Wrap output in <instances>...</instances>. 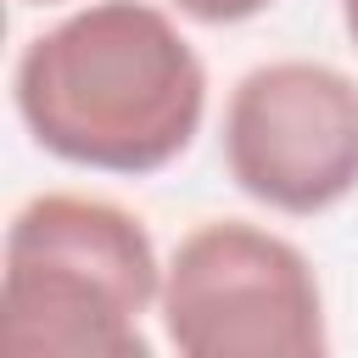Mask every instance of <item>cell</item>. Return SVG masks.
<instances>
[{
  "label": "cell",
  "instance_id": "6da1fadb",
  "mask_svg": "<svg viewBox=\"0 0 358 358\" xmlns=\"http://www.w3.org/2000/svg\"><path fill=\"white\" fill-rule=\"evenodd\" d=\"M11 101L56 162L145 179L201 134L207 67L162 6L90 0L22 45Z\"/></svg>",
  "mask_w": 358,
  "mask_h": 358
},
{
  "label": "cell",
  "instance_id": "7a4b0ae2",
  "mask_svg": "<svg viewBox=\"0 0 358 358\" xmlns=\"http://www.w3.org/2000/svg\"><path fill=\"white\" fill-rule=\"evenodd\" d=\"M162 296L151 229L78 190L11 213L0 263V341L11 358H151L145 313Z\"/></svg>",
  "mask_w": 358,
  "mask_h": 358
},
{
  "label": "cell",
  "instance_id": "3957f363",
  "mask_svg": "<svg viewBox=\"0 0 358 358\" xmlns=\"http://www.w3.org/2000/svg\"><path fill=\"white\" fill-rule=\"evenodd\" d=\"M157 319L185 358H319L324 291L308 252L246 218L196 224L162 263Z\"/></svg>",
  "mask_w": 358,
  "mask_h": 358
},
{
  "label": "cell",
  "instance_id": "277c9868",
  "mask_svg": "<svg viewBox=\"0 0 358 358\" xmlns=\"http://www.w3.org/2000/svg\"><path fill=\"white\" fill-rule=\"evenodd\" d=\"M224 168L268 213L341 207L358 190V78L308 56L241 73L224 101Z\"/></svg>",
  "mask_w": 358,
  "mask_h": 358
},
{
  "label": "cell",
  "instance_id": "5b68a950",
  "mask_svg": "<svg viewBox=\"0 0 358 358\" xmlns=\"http://www.w3.org/2000/svg\"><path fill=\"white\" fill-rule=\"evenodd\" d=\"M179 17H190V22H207V28H229V22H252V17H263L274 0H168Z\"/></svg>",
  "mask_w": 358,
  "mask_h": 358
},
{
  "label": "cell",
  "instance_id": "8992f818",
  "mask_svg": "<svg viewBox=\"0 0 358 358\" xmlns=\"http://www.w3.org/2000/svg\"><path fill=\"white\" fill-rule=\"evenodd\" d=\"M341 22H347V34H352V45H358V0H341Z\"/></svg>",
  "mask_w": 358,
  "mask_h": 358
},
{
  "label": "cell",
  "instance_id": "52a82bcc",
  "mask_svg": "<svg viewBox=\"0 0 358 358\" xmlns=\"http://www.w3.org/2000/svg\"><path fill=\"white\" fill-rule=\"evenodd\" d=\"M28 6H62V0H28Z\"/></svg>",
  "mask_w": 358,
  "mask_h": 358
}]
</instances>
